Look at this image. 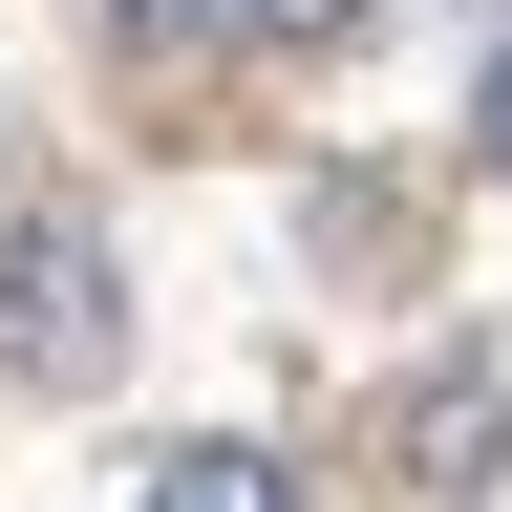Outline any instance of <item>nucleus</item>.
<instances>
[{"instance_id": "obj_1", "label": "nucleus", "mask_w": 512, "mask_h": 512, "mask_svg": "<svg viewBox=\"0 0 512 512\" xmlns=\"http://www.w3.org/2000/svg\"><path fill=\"white\" fill-rule=\"evenodd\" d=\"M128 363V278H107V235L86 214H0V384H107Z\"/></svg>"}, {"instance_id": "obj_2", "label": "nucleus", "mask_w": 512, "mask_h": 512, "mask_svg": "<svg viewBox=\"0 0 512 512\" xmlns=\"http://www.w3.org/2000/svg\"><path fill=\"white\" fill-rule=\"evenodd\" d=\"M128 512H299V470L278 448H235V427H192V448H150V491Z\"/></svg>"}, {"instance_id": "obj_3", "label": "nucleus", "mask_w": 512, "mask_h": 512, "mask_svg": "<svg viewBox=\"0 0 512 512\" xmlns=\"http://www.w3.org/2000/svg\"><path fill=\"white\" fill-rule=\"evenodd\" d=\"M128 22H192V43H342L363 0H128Z\"/></svg>"}, {"instance_id": "obj_4", "label": "nucleus", "mask_w": 512, "mask_h": 512, "mask_svg": "<svg viewBox=\"0 0 512 512\" xmlns=\"http://www.w3.org/2000/svg\"><path fill=\"white\" fill-rule=\"evenodd\" d=\"M406 448H427V491H491V384H427Z\"/></svg>"}, {"instance_id": "obj_5", "label": "nucleus", "mask_w": 512, "mask_h": 512, "mask_svg": "<svg viewBox=\"0 0 512 512\" xmlns=\"http://www.w3.org/2000/svg\"><path fill=\"white\" fill-rule=\"evenodd\" d=\"M470 128H491V171H512V22H491V107H470Z\"/></svg>"}]
</instances>
